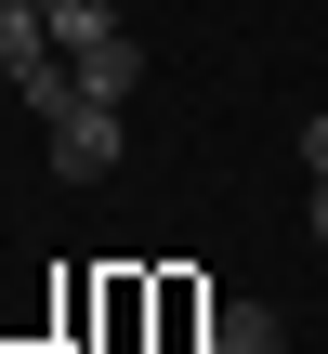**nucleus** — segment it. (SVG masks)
Returning <instances> with one entry per match:
<instances>
[{
  "label": "nucleus",
  "instance_id": "obj_3",
  "mask_svg": "<svg viewBox=\"0 0 328 354\" xmlns=\"http://www.w3.org/2000/svg\"><path fill=\"white\" fill-rule=\"evenodd\" d=\"M13 92H26V118L53 131V118L79 105V66H66V53H26V66H13Z\"/></svg>",
  "mask_w": 328,
  "mask_h": 354
},
{
  "label": "nucleus",
  "instance_id": "obj_2",
  "mask_svg": "<svg viewBox=\"0 0 328 354\" xmlns=\"http://www.w3.org/2000/svg\"><path fill=\"white\" fill-rule=\"evenodd\" d=\"M197 354H289V328H276V302H210Z\"/></svg>",
  "mask_w": 328,
  "mask_h": 354
},
{
  "label": "nucleus",
  "instance_id": "obj_5",
  "mask_svg": "<svg viewBox=\"0 0 328 354\" xmlns=\"http://www.w3.org/2000/svg\"><path fill=\"white\" fill-rule=\"evenodd\" d=\"M316 250H328V171H316Z\"/></svg>",
  "mask_w": 328,
  "mask_h": 354
},
{
  "label": "nucleus",
  "instance_id": "obj_4",
  "mask_svg": "<svg viewBox=\"0 0 328 354\" xmlns=\"http://www.w3.org/2000/svg\"><path fill=\"white\" fill-rule=\"evenodd\" d=\"M26 53H53V0H0V79H13Z\"/></svg>",
  "mask_w": 328,
  "mask_h": 354
},
{
  "label": "nucleus",
  "instance_id": "obj_1",
  "mask_svg": "<svg viewBox=\"0 0 328 354\" xmlns=\"http://www.w3.org/2000/svg\"><path fill=\"white\" fill-rule=\"evenodd\" d=\"M53 171H66V184H105V171H118V105H105V92H79V105L53 118Z\"/></svg>",
  "mask_w": 328,
  "mask_h": 354
}]
</instances>
